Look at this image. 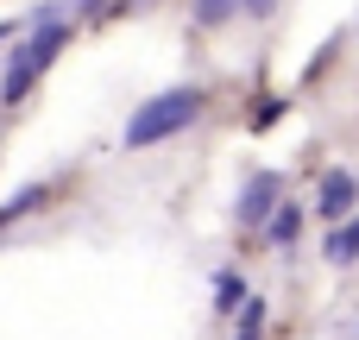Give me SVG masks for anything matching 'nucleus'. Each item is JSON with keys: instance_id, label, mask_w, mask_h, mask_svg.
Instances as JSON below:
<instances>
[{"instance_id": "nucleus-1", "label": "nucleus", "mask_w": 359, "mask_h": 340, "mask_svg": "<svg viewBox=\"0 0 359 340\" xmlns=\"http://www.w3.org/2000/svg\"><path fill=\"white\" fill-rule=\"evenodd\" d=\"M63 44H69V25L57 19V6H38V13H32V38L6 57V69H0V101H6V107H13V101H25V95H32V82L57 63V50H63Z\"/></svg>"}, {"instance_id": "nucleus-2", "label": "nucleus", "mask_w": 359, "mask_h": 340, "mask_svg": "<svg viewBox=\"0 0 359 340\" xmlns=\"http://www.w3.org/2000/svg\"><path fill=\"white\" fill-rule=\"evenodd\" d=\"M202 120V88H170V95H151L133 120H126V151H145V145H164L177 139L183 126Z\"/></svg>"}, {"instance_id": "nucleus-3", "label": "nucleus", "mask_w": 359, "mask_h": 340, "mask_svg": "<svg viewBox=\"0 0 359 340\" xmlns=\"http://www.w3.org/2000/svg\"><path fill=\"white\" fill-rule=\"evenodd\" d=\"M278 196H284V177H278V170H252L246 189H240V208H233V215H240L246 227H265V221L278 215Z\"/></svg>"}, {"instance_id": "nucleus-4", "label": "nucleus", "mask_w": 359, "mask_h": 340, "mask_svg": "<svg viewBox=\"0 0 359 340\" xmlns=\"http://www.w3.org/2000/svg\"><path fill=\"white\" fill-rule=\"evenodd\" d=\"M353 202H359V177L353 170H328L322 189H316V215L322 221H341V215H353Z\"/></svg>"}, {"instance_id": "nucleus-5", "label": "nucleus", "mask_w": 359, "mask_h": 340, "mask_svg": "<svg viewBox=\"0 0 359 340\" xmlns=\"http://www.w3.org/2000/svg\"><path fill=\"white\" fill-rule=\"evenodd\" d=\"M297 233H303V208H297V202H278V215H271L265 240H271V246H297Z\"/></svg>"}, {"instance_id": "nucleus-6", "label": "nucleus", "mask_w": 359, "mask_h": 340, "mask_svg": "<svg viewBox=\"0 0 359 340\" xmlns=\"http://www.w3.org/2000/svg\"><path fill=\"white\" fill-rule=\"evenodd\" d=\"M240 297H246L240 271H215V309H221V315H233V309H240Z\"/></svg>"}, {"instance_id": "nucleus-7", "label": "nucleus", "mask_w": 359, "mask_h": 340, "mask_svg": "<svg viewBox=\"0 0 359 340\" xmlns=\"http://www.w3.org/2000/svg\"><path fill=\"white\" fill-rule=\"evenodd\" d=\"M44 196H50V183H32V189H19L13 202H0V227H6V221H19V215H32Z\"/></svg>"}, {"instance_id": "nucleus-8", "label": "nucleus", "mask_w": 359, "mask_h": 340, "mask_svg": "<svg viewBox=\"0 0 359 340\" xmlns=\"http://www.w3.org/2000/svg\"><path fill=\"white\" fill-rule=\"evenodd\" d=\"M189 13H196V25H227L240 13V0H189Z\"/></svg>"}, {"instance_id": "nucleus-9", "label": "nucleus", "mask_w": 359, "mask_h": 340, "mask_svg": "<svg viewBox=\"0 0 359 340\" xmlns=\"http://www.w3.org/2000/svg\"><path fill=\"white\" fill-rule=\"evenodd\" d=\"M328 259H334V265H353L359 259V221H347V227L328 240Z\"/></svg>"}, {"instance_id": "nucleus-10", "label": "nucleus", "mask_w": 359, "mask_h": 340, "mask_svg": "<svg viewBox=\"0 0 359 340\" xmlns=\"http://www.w3.org/2000/svg\"><path fill=\"white\" fill-rule=\"evenodd\" d=\"M278 120H284V101H259V107H252V126H259V132L278 126Z\"/></svg>"}, {"instance_id": "nucleus-11", "label": "nucleus", "mask_w": 359, "mask_h": 340, "mask_svg": "<svg viewBox=\"0 0 359 340\" xmlns=\"http://www.w3.org/2000/svg\"><path fill=\"white\" fill-rule=\"evenodd\" d=\"M271 6H278V0H240V13H252V19H265Z\"/></svg>"}, {"instance_id": "nucleus-12", "label": "nucleus", "mask_w": 359, "mask_h": 340, "mask_svg": "<svg viewBox=\"0 0 359 340\" xmlns=\"http://www.w3.org/2000/svg\"><path fill=\"white\" fill-rule=\"evenodd\" d=\"M233 340H259V328H240V334H233Z\"/></svg>"}, {"instance_id": "nucleus-13", "label": "nucleus", "mask_w": 359, "mask_h": 340, "mask_svg": "<svg viewBox=\"0 0 359 340\" xmlns=\"http://www.w3.org/2000/svg\"><path fill=\"white\" fill-rule=\"evenodd\" d=\"M6 32H13V25H0V38H6Z\"/></svg>"}]
</instances>
